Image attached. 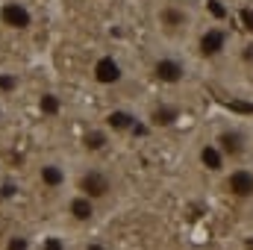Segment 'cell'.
<instances>
[{
  "mask_svg": "<svg viewBox=\"0 0 253 250\" xmlns=\"http://www.w3.org/2000/svg\"><path fill=\"white\" fill-rule=\"evenodd\" d=\"M71 191L83 194L85 200H91L100 212L112 209L121 194H124V186H121V177L118 171L103 162V159H74V180H71Z\"/></svg>",
  "mask_w": 253,
  "mask_h": 250,
  "instance_id": "obj_1",
  "label": "cell"
},
{
  "mask_svg": "<svg viewBox=\"0 0 253 250\" xmlns=\"http://www.w3.org/2000/svg\"><path fill=\"white\" fill-rule=\"evenodd\" d=\"M150 21L162 47H183L197 36L200 9L194 0H153Z\"/></svg>",
  "mask_w": 253,
  "mask_h": 250,
  "instance_id": "obj_2",
  "label": "cell"
},
{
  "mask_svg": "<svg viewBox=\"0 0 253 250\" xmlns=\"http://www.w3.org/2000/svg\"><path fill=\"white\" fill-rule=\"evenodd\" d=\"M30 180L33 186L50 197H59L71 191V180H74V159L65 153H44L33 162L30 168Z\"/></svg>",
  "mask_w": 253,
  "mask_h": 250,
  "instance_id": "obj_3",
  "label": "cell"
},
{
  "mask_svg": "<svg viewBox=\"0 0 253 250\" xmlns=\"http://www.w3.org/2000/svg\"><path fill=\"white\" fill-rule=\"evenodd\" d=\"M147 74L162 88H180L194 74L189 56L180 53V47H156L147 59Z\"/></svg>",
  "mask_w": 253,
  "mask_h": 250,
  "instance_id": "obj_4",
  "label": "cell"
},
{
  "mask_svg": "<svg viewBox=\"0 0 253 250\" xmlns=\"http://www.w3.org/2000/svg\"><path fill=\"white\" fill-rule=\"evenodd\" d=\"M212 144L221 150V156L227 159V165H248V156L253 153V135L251 129L239 124L221 126L212 138Z\"/></svg>",
  "mask_w": 253,
  "mask_h": 250,
  "instance_id": "obj_5",
  "label": "cell"
},
{
  "mask_svg": "<svg viewBox=\"0 0 253 250\" xmlns=\"http://www.w3.org/2000/svg\"><path fill=\"white\" fill-rule=\"evenodd\" d=\"M0 27L15 36L30 33L36 27V6L30 0H0Z\"/></svg>",
  "mask_w": 253,
  "mask_h": 250,
  "instance_id": "obj_6",
  "label": "cell"
},
{
  "mask_svg": "<svg viewBox=\"0 0 253 250\" xmlns=\"http://www.w3.org/2000/svg\"><path fill=\"white\" fill-rule=\"evenodd\" d=\"M62 209H65V218L74 224V227H94L97 221H100V209L91 203V200H85L83 194H77V191H68L62 197Z\"/></svg>",
  "mask_w": 253,
  "mask_h": 250,
  "instance_id": "obj_7",
  "label": "cell"
},
{
  "mask_svg": "<svg viewBox=\"0 0 253 250\" xmlns=\"http://www.w3.org/2000/svg\"><path fill=\"white\" fill-rule=\"evenodd\" d=\"M191 42H194V53L200 59H218L230 47V33L224 27H206V30H197V36Z\"/></svg>",
  "mask_w": 253,
  "mask_h": 250,
  "instance_id": "obj_8",
  "label": "cell"
},
{
  "mask_svg": "<svg viewBox=\"0 0 253 250\" xmlns=\"http://www.w3.org/2000/svg\"><path fill=\"white\" fill-rule=\"evenodd\" d=\"M224 191L236 200H253V168L251 165H230L224 171Z\"/></svg>",
  "mask_w": 253,
  "mask_h": 250,
  "instance_id": "obj_9",
  "label": "cell"
},
{
  "mask_svg": "<svg viewBox=\"0 0 253 250\" xmlns=\"http://www.w3.org/2000/svg\"><path fill=\"white\" fill-rule=\"evenodd\" d=\"M124 77H126V68L121 65V59L112 56V53L97 56L94 65H91V80H94L97 85H118Z\"/></svg>",
  "mask_w": 253,
  "mask_h": 250,
  "instance_id": "obj_10",
  "label": "cell"
},
{
  "mask_svg": "<svg viewBox=\"0 0 253 250\" xmlns=\"http://www.w3.org/2000/svg\"><path fill=\"white\" fill-rule=\"evenodd\" d=\"M112 147V132L106 126H91L83 132V150H85V159H103V153Z\"/></svg>",
  "mask_w": 253,
  "mask_h": 250,
  "instance_id": "obj_11",
  "label": "cell"
},
{
  "mask_svg": "<svg viewBox=\"0 0 253 250\" xmlns=\"http://www.w3.org/2000/svg\"><path fill=\"white\" fill-rule=\"evenodd\" d=\"M138 115L132 112V109H126V106H115V109H109L106 112V118H103V126L112 132V138L115 135H126V132H132L135 126H138Z\"/></svg>",
  "mask_w": 253,
  "mask_h": 250,
  "instance_id": "obj_12",
  "label": "cell"
},
{
  "mask_svg": "<svg viewBox=\"0 0 253 250\" xmlns=\"http://www.w3.org/2000/svg\"><path fill=\"white\" fill-rule=\"evenodd\" d=\"M197 162H200V168H206L209 174H224L230 165H227V159L221 156V150L212 144V141H203L200 147H197Z\"/></svg>",
  "mask_w": 253,
  "mask_h": 250,
  "instance_id": "obj_13",
  "label": "cell"
},
{
  "mask_svg": "<svg viewBox=\"0 0 253 250\" xmlns=\"http://www.w3.org/2000/svg\"><path fill=\"white\" fill-rule=\"evenodd\" d=\"M0 250H39V239L30 230H12V233H6Z\"/></svg>",
  "mask_w": 253,
  "mask_h": 250,
  "instance_id": "obj_14",
  "label": "cell"
},
{
  "mask_svg": "<svg viewBox=\"0 0 253 250\" xmlns=\"http://www.w3.org/2000/svg\"><path fill=\"white\" fill-rule=\"evenodd\" d=\"M180 115H183V109L177 103H156L150 109V124L153 126H171V124H177Z\"/></svg>",
  "mask_w": 253,
  "mask_h": 250,
  "instance_id": "obj_15",
  "label": "cell"
},
{
  "mask_svg": "<svg viewBox=\"0 0 253 250\" xmlns=\"http://www.w3.org/2000/svg\"><path fill=\"white\" fill-rule=\"evenodd\" d=\"M80 250H112L103 239H85L83 245H80Z\"/></svg>",
  "mask_w": 253,
  "mask_h": 250,
  "instance_id": "obj_16",
  "label": "cell"
},
{
  "mask_svg": "<svg viewBox=\"0 0 253 250\" xmlns=\"http://www.w3.org/2000/svg\"><path fill=\"white\" fill-rule=\"evenodd\" d=\"M6 121H9V109H6V100H3V94H0V129L6 126Z\"/></svg>",
  "mask_w": 253,
  "mask_h": 250,
  "instance_id": "obj_17",
  "label": "cell"
},
{
  "mask_svg": "<svg viewBox=\"0 0 253 250\" xmlns=\"http://www.w3.org/2000/svg\"><path fill=\"white\" fill-rule=\"evenodd\" d=\"M245 59L253 62V42H251V44H245Z\"/></svg>",
  "mask_w": 253,
  "mask_h": 250,
  "instance_id": "obj_18",
  "label": "cell"
},
{
  "mask_svg": "<svg viewBox=\"0 0 253 250\" xmlns=\"http://www.w3.org/2000/svg\"><path fill=\"white\" fill-rule=\"evenodd\" d=\"M245 21H248V30H253V12H245Z\"/></svg>",
  "mask_w": 253,
  "mask_h": 250,
  "instance_id": "obj_19",
  "label": "cell"
},
{
  "mask_svg": "<svg viewBox=\"0 0 253 250\" xmlns=\"http://www.w3.org/2000/svg\"><path fill=\"white\" fill-rule=\"evenodd\" d=\"M3 174H6V162H3V156H0V180H3Z\"/></svg>",
  "mask_w": 253,
  "mask_h": 250,
  "instance_id": "obj_20",
  "label": "cell"
}]
</instances>
